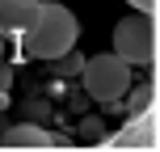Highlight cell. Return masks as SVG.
Returning a JSON list of instances; mask_svg holds the SVG:
<instances>
[{
    "label": "cell",
    "mask_w": 160,
    "mask_h": 152,
    "mask_svg": "<svg viewBox=\"0 0 160 152\" xmlns=\"http://www.w3.org/2000/svg\"><path fill=\"white\" fill-rule=\"evenodd\" d=\"M0 34L17 38L25 59H63L80 38V21L55 0H0Z\"/></svg>",
    "instance_id": "cell-1"
},
{
    "label": "cell",
    "mask_w": 160,
    "mask_h": 152,
    "mask_svg": "<svg viewBox=\"0 0 160 152\" xmlns=\"http://www.w3.org/2000/svg\"><path fill=\"white\" fill-rule=\"evenodd\" d=\"M114 55L127 59L131 68H152L156 64V21L152 13L127 17L114 25Z\"/></svg>",
    "instance_id": "cell-3"
},
{
    "label": "cell",
    "mask_w": 160,
    "mask_h": 152,
    "mask_svg": "<svg viewBox=\"0 0 160 152\" xmlns=\"http://www.w3.org/2000/svg\"><path fill=\"white\" fill-rule=\"evenodd\" d=\"M80 85H84V93L93 97V102H122V93L131 89V64L118 55H93L84 59V68H80Z\"/></svg>",
    "instance_id": "cell-2"
},
{
    "label": "cell",
    "mask_w": 160,
    "mask_h": 152,
    "mask_svg": "<svg viewBox=\"0 0 160 152\" xmlns=\"http://www.w3.org/2000/svg\"><path fill=\"white\" fill-rule=\"evenodd\" d=\"M105 148H143V152H152L156 148V102H148L135 118H127V127L105 139Z\"/></svg>",
    "instance_id": "cell-4"
},
{
    "label": "cell",
    "mask_w": 160,
    "mask_h": 152,
    "mask_svg": "<svg viewBox=\"0 0 160 152\" xmlns=\"http://www.w3.org/2000/svg\"><path fill=\"white\" fill-rule=\"evenodd\" d=\"M4 85H8V72H0V106L8 102V97H4Z\"/></svg>",
    "instance_id": "cell-7"
},
{
    "label": "cell",
    "mask_w": 160,
    "mask_h": 152,
    "mask_svg": "<svg viewBox=\"0 0 160 152\" xmlns=\"http://www.w3.org/2000/svg\"><path fill=\"white\" fill-rule=\"evenodd\" d=\"M131 8H139V13H156V0H127Z\"/></svg>",
    "instance_id": "cell-6"
},
{
    "label": "cell",
    "mask_w": 160,
    "mask_h": 152,
    "mask_svg": "<svg viewBox=\"0 0 160 152\" xmlns=\"http://www.w3.org/2000/svg\"><path fill=\"white\" fill-rule=\"evenodd\" d=\"M63 139L51 135L47 127H34V123H17L4 131V148H59Z\"/></svg>",
    "instance_id": "cell-5"
}]
</instances>
